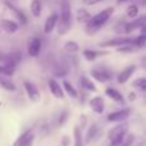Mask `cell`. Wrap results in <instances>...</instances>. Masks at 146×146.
Instances as JSON below:
<instances>
[{
    "label": "cell",
    "instance_id": "74e56055",
    "mask_svg": "<svg viewBox=\"0 0 146 146\" xmlns=\"http://www.w3.org/2000/svg\"><path fill=\"white\" fill-rule=\"evenodd\" d=\"M128 98H129V100H133V99H135V94H129Z\"/></svg>",
    "mask_w": 146,
    "mask_h": 146
},
{
    "label": "cell",
    "instance_id": "52a82bcc",
    "mask_svg": "<svg viewBox=\"0 0 146 146\" xmlns=\"http://www.w3.org/2000/svg\"><path fill=\"white\" fill-rule=\"evenodd\" d=\"M129 115H131V109L126 108V109H121V110L110 113L106 117V119H108V122H111V123H121V122L126 121Z\"/></svg>",
    "mask_w": 146,
    "mask_h": 146
},
{
    "label": "cell",
    "instance_id": "8fae6325",
    "mask_svg": "<svg viewBox=\"0 0 146 146\" xmlns=\"http://www.w3.org/2000/svg\"><path fill=\"white\" fill-rule=\"evenodd\" d=\"M0 28L7 33H15L19 30V25H18L15 21L8 19V18H3V19L0 21Z\"/></svg>",
    "mask_w": 146,
    "mask_h": 146
},
{
    "label": "cell",
    "instance_id": "d6a6232c",
    "mask_svg": "<svg viewBox=\"0 0 146 146\" xmlns=\"http://www.w3.org/2000/svg\"><path fill=\"white\" fill-rule=\"evenodd\" d=\"M67 118H68V111H67V110H63V111H62V114L59 115V119H58V126H59V127L63 126V124L66 123Z\"/></svg>",
    "mask_w": 146,
    "mask_h": 146
},
{
    "label": "cell",
    "instance_id": "ba28073f",
    "mask_svg": "<svg viewBox=\"0 0 146 146\" xmlns=\"http://www.w3.org/2000/svg\"><path fill=\"white\" fill-rule=\"evenodd\" d=\"M41 49H42V41H41L40 37H33L32 40L30 41L27 48V53L32 58H36L38 56V54L41 53Z\"/></svg>",
    "mask_w": 146,
    "mask_h": 146
},
{
    "label": "cell",
    "instance_id": "5bb4252c",
    "mask_svg": "<svg viewBox=\"0 0 146 146\" xmlns=\"http://www.w3.org/2000/svg\"><path fill=\"white\" fill-rule=\"evenodd\" d=\"M35 140L32 131H26L25 133H22L17 139V141L14 142V146H32V142Z\"/></svg>",
    "mask_w": 146,
    "mask_h": 146
},
{
    "label": "cell",
    "instance_id": "4fadbf2b",
    "mask_svg": "<svg viewBox=\"0 0 146 146\" xmlns=\"http://www.w3.org/2000/svg\"><path fill=\"white\" fill-rule=\"evenodd\" d=\"M88 105L96 114H103L104 109H105V103H104V99L101 96H94L92 99H90Z\"/></svg>",
    "mask_w": 146,
    "mask_h": 146
},
{
    "label": "cell",
    "instance_id": "f35d334b",
    "mask_svg": "<svg viewBox=\"0 0 146 146\" xmlns=\"http://www.w3.org/2000/svg\"><path fill=\"white\" fill-rule=\"evenodd\" d=\"M117 1H118V4H123V3L128 1V0H117Z\"/></svg>",
    "mask_w": 146,
    "mask_h": 146
},
{
    "label": "cell",
    "instance_id": "8992f818",
    "mask_svg": "<svg viewBox=\"0 0 146 146\" xmlns=\"http://www.w3.org/2000/svg\"><path fill=\"white\" fill-rule=\"evenodd\" d=\"M23 87H25V91L27 94L28 99L32 103H36V101L40 100L41 94L38 91V88L35 86V83H32L31 81H23Z\"/></svg>",
    "mask_w": 146,
    "mask_h": 146
},
{
    "label": "cell",
    "instance_id": "cb8c5ba5",
    "mask_svg": "<svg viewBox=\"0 0 146 146\" xmlns=\"http://www.w3.org/2000/svg\"><path fill=\"white\" fill-rule=\"evenodd\" d=\"M41 9H42V1L41 0H32L31 1L30 10L33 17H38L41 14Z\"/></svg>",
    "mask_w": 146,
    "mask_h": 146
},
{
    "label": "cell",
    "instance_id": "e0dca14e",
    "mask_svg": "<svg viewBox=\"0 0 146 146\" xmlns=\"http://www.w3.org/2000/svg\"><path fill=\"white\" fill-rule=\"evenodd\" d=\"M4 4H5V7H7L8 9L15 15V18H18L19 23H22V25H26V23H27V17L25 15V13H23L22 10H19L18 8H15L10 1H5Z\"/></svg>",
    "mask_w": 146,
    "mask_h": 146
},
{
    "label": "cell",
    "instance_id": "603a6c76",
    "mask_svg": "<svg viewBox=\"0 0 146 146\" xmlns=\"http://www.w3.org/2000/svg\"><path fill=\"white\" fill-rule=\"evenodd\" d=\"M69 73V67L66 63H58L56 67L54 68V74L56 77H66Z\"/></svg>",
    "mask_w": 146,
    "mask_h": 146
},
{
    "label": "cell",
    "instance_id": "836d02e7",
    "mask_svg": "<svg viewBox=\"0 0 146 146\" xmlns=\"http://www.w3.org/2000/svg\"><path fill=\"white\" fill-rule=\"evenodd\" d=\"M133 140H135L133 135H127V136L124 137V140H123V142H122L121 146H129L132 142H133Z\"/></svg>",
    "mask_w": 146,
    "mask_h": 146
},
{
    "label": "cell",
    "instance_id": "277c9868",
    "mask_svg": "<svg viewBox=\"0 0 146 146\" xmlns=\"http://www.w3.org/2000/svg\"><path fill=\"white\" fill-rule=\"evenodd\" d=\"M90 74L94 80L99 81L100 83H105L113 80V72L106 68H92L90 71Z\"/></svg>",
    "mask_w": 146,
    "mask_h": 146
},
{
    "label": "cell",
    "instance_id": "4dcf8cb0",
    "mask_svg": "<svg viewBox=\"0 0 146 146\" xmlns=\"http://www.w3.org/2000/svg\"><path fill=\"white\" fill-rule=\"evenodd\" d=\"M137 49L133 44H129V45H124V46H121V48L117 49V51L119 53H135Z\"/></svg>",
    "mask_w": 146,
    "mask_h": 146
},
{
    "label": "cell",
    "instance_id": "9a60e30c",
    "mask_svg": "<svg viewBox=\"0 0 146 146\" xmlns=\"http://www.w3.org/2000/svg\"><path fill=\"white\" fill-rule=\"evenodd\" d=\"M146 25V15H142L140 18H136L132 22L124 25V32L126 33H131L132 31H135L136 28H142Z\"/></svg>",
    "mask_w": 146,
    "mask_h": 146
},
{
    "label": "cell",
    "instance_id": "3957f363",
    "mask_svg": "<svg viewBox=\"0 0 146 146\" xmlns=\"http://www.w3.org/2000/svg\"><path fill=\"white\" fill-rule=\"evenodd\" d=\"M127 131H128V124L127 123H121L118 126L113 127L108 133L110 146H121L124 137L127 136Z\"/></svg>",
    "mask_w": 146,
    "mask_h": 146
},
{
    "label": "cell",
    "instance_id": "d590c367",
    "mask_svg": "<svg viewBox=\"0 0 146 146\" xmlns=\"http://www.w3.org/2000/svg\"><path fill=\"white\" fill-rule=\"evenodd\" d=\"M69 136H63V139H62V146H69Z\"/></svg>",
    "mask_w": 146,
    "mask_h": 146
},
{
    "label": "cell",
    "instance_id": "30bf717a",
    "mask_svg": "<svg viewBox=\"0 0 146 146\" xmlns=\"http://www.w3.org/2000/svg\"><path fill=\"white\" fill-rule=\"evenodd\" d=\"M49 90L50 92L55 96L56 99H64V88L60 86V83L55 80V78H49L48 80Z\"/></svg>",
    "mask_w": 146,
    "mask_h": 146
},
{
    "label": "cell",
    "instance_id": "60d3db41",
    "mask_svg": "<svg viewBox=\"0 0 146 146\" xmlns=\"http://www.w3.org/2000/svg\"><path fill=\"white\" fill-rule=\"evenodd\" d=\"M10 1H15V0H10Z\"/></svg>",
    "mask_w": 146,
    "mask_h": 146
},
{
    "label": "cell",
    "instance_id": "ffe728a7",
    "mask_svg": "<svg viewBox=\"0 0 146 146\" xmlns=\"http://www.w3.org/2000/svg\"><path fill=\"white\" fill-rule=\"evenodd\" d=\"M80 83H81V87H82L83 90L88 91V92H95V91H96L95 83H94L88 77H86V76H81Z\"/></svg>",
    "mask_w": 146,
    "mask_h": 146
},
{
    "label": "cell",
    "instance_id": "4316f807",
    "mask_svg": "<svg viewBox=\"0 0 146 146\" xmlns=\"http://www.w3.org/2000/svg\"><path fill=\"white\" fill-rule=\"evenodd\" d=\"M64 50L69 54H74L77 51H80V45L77 42H74V41H67L64 44Z\"/></svg>",
    "mask_w": 146,
    "mask_h": 146
},
{
    "label": "cell",
    "instance_id": "d6986e66",
    "mask_svg": "<svg viewBox=\"0 0 146 146\" xmlns=\"http://www.w3.org/2000/svg\"><path fill=\"white\" fill-rule=\"evenodd\" d=\"M76 18H77V21L80 23H85V25H87V23L91 21L92 15L90 14V12H88L86 8H80V9L77 10V13H76Z\"/></svg>",
    "mask_w": 146,
    "mask_h": 146
},
{
    "label": "cell",
    "instance_id": "d4e9b609",
    "mask_svg": "<svg viewBox=\"0 0 146 146\" xmlns=\"http://www.w3.org/2000/svg\"><path fill=\"white\" fill-rule=\"evenodd\" d=\"M63 88H64V91L67 92V95H68L69 98H73V99L78 98V91L73 87V85L71 82H68V81L64 80L63 81Z\"/></svg>",
    "mask_w": 146,
    "mask_h": 146
},
{
    "label": "cell",
    "instance_id": "484cf974",
    "mask_svg": "<svg viewBox=\"0 0 146 146\" xmlns=\"http://www.w3.org/2000/svg\"><path fill=\"white\" fill-rule=\"evenodd\" d=\"M98 135H99V127H98V124H91L90 126V128H88V131H87V135H86V142H91V141H94V140L98 137Z\"/></svg>",
    "mask_w": 146,
    "mask_h": 146
},
{
    "label": "cell",
    "instance_id": "44dd1931",
    "mask_svg": "<svg viewBox=\"0 0 146 146\" xmlns=\"http://www.w3.org/2000/svg\"><path fill=\"white\" fill-rule=\"evenodd\" d=\"M0 86H1L5 91H9V92H14V91L17 90L15 83L13 82L12 80H9L8 77H3V76H0Z\"/></svg>",
    "mask_w": 146,
    "mask_h": 146
},
{
    "label": "cell",
    "instance_id": "83f0119b",
    "mask_svg": "<svg viewBox=\"0 0 146 146\" xmlns=\"http://www.w3.org/2000/svg\"><path fill=\"white\" fill-rule=\"evenodd\" d=\"M73 135H74V146H83L82 141V133H81V128L76 126L73 129Z\"/></svg>",
    "mask_w": 146,
    "mask_h": 146
},
{
    "label": "cell",
    "instance_id": "8d00e7d4",
    "mask_svg": "<svg viewBox=\"0 0 146 146\" xmlns=\"http://www.w3.org/2000/svg\"><path fill=\"white\" fill-rule=\"evenodd\" d=\"M4 71H5L4 64H0V76H4Z\"/></svg>",
    "mask_w": 146,
    "mask_h": 146
},
{
    "label": "cell",
    "instance_id": "e575fe53",
    "mask_svg": "<svg viewBox=\"0 0 146 146\" xmlns=\"http://www.w3.org/2000/svg\"><path fill=\"white\" fill-rule=\"evenodd\" d=\"M100 1H103V0H82V3L85 5H95Z\"/></svg>",
    "mask_w": 146,
    "mask_h": 146
},
{
    "label": "cell",
    "instance_id": "7a4b0ae2",
    "mask_svg": "<svg viewBox=\"0 0 146 146\" xmlns=\"http://www.w3.org/2000/svg\"><path fill=\"white\" fill-rule=\"evenodd\" d=\"M72 27V8L68 0H63L60 4V15L58 22V33L66 35Z\"/></svg>",
    "mask_w": 146,
    "mask_h": 146
},
{
    "label": "cell",
    "instance_id": "6da1fadb",
    "mask_svg": "<svg viewBox=\"0 0 146 146\" xmlns=\"http://www.w3.org/2000/svg\"><path fill=\"white\" fill-rule=\"evenodd\" d=\"M113 13H114V8L109 7V8L103 9L100 13H98V14H95L91 18L90 22H88L87 25H85V32L87 33V35H95V33L98 32L99 30H101V28L105 26V23L110 19Z\"/></svg>",
    "mask_w": 146,
    "mask_h": 146
},
{
    "label": "cell",
    "instance_id": "ac0fdd59",
    "mask_svg": "<svg viewBox=\"0 0 146 146\" xmlns=\"http://www.w3.org/2000/svg\"><path fill=\"white\" fill-rule=\"evenodd\" d=\"M105 95L109 96V98L111 99V100H114L115 103H119V104H124V98L123 95H122L121 92H119L118 90H115V88L113 87H108L105 90Z\"/></svg>",
    "mask_w": 146,
    "mask_h": 146
},
{
    "label": "cell",
    "instance_id": "2e32d148",
    "mask_svg": "<svg viewBox=\"0 0 146 146\" xmlns=\"http://www.w3.org/2000/svg\"><path fill=\"white\" fill-rule=\"evenodd\" d=\"M135 71H136V66H129V67H127V68H124L123 71L118 74V77H117V82L121 83V85L126 83L127 81L131 78V76L135 73Z\"/></svg>",
    "mask_w": 146,
    "mask_h": 146
},
{
    "label": "cell",
    "instance_id": "5b68a950",
    "mask_svg": "<svg viewBox=\"0 0 146 146\" xmlns=\"http://www.w3.org/2000/svg\"><path fill=\"white\" fill-rule=\"evenodd\" d=\"M133 41H135V38L117 37V38H111V40L103 41V42H100V48H121V46L133 44Z\"/></svg>",
    "mask_w": 146,
    "mask_h": 146
},
{
    "label": "cell",
    "instance_id": "1f68e13d",
    "mask_svg": "<svg viewBox=\"0 0 146 146\" xmlns=\"http://www.w3.org/2000/svg\"><path fill=\"white\" fill-rule=\"evenodd\" d=\"M132 86L136 88H140L142 91H146V78H139L132 83Z\"/></svg>",
    "mask_w": 146,
    "mask_h": 146
},
{
    "label": "cell",
    "instance_id": "7c38bea8",
    "mask_svg": "<svg viewBox=\"0 0 146 146\" xmlns=\"http://www.w3.org/2000/svg\"><path fill=\"white\" fill-rule=\"evenodd\" d=\"M59 22V15L56 13H51L48 18H46L45 23H44V33H51L54 28L58 26Z\"/></svg>",
    "mask_w": 146,
    "mask_h": 146
},
{
    "label": "cell",
    "instance_id": "7402d4cb",
    "mask_svg": "<svg viewBox=\"0 0 146 146\" xmlns=\"http://www.w3.org/2000/svg\"><path fill=\"white\" fill-rule=\"evenodd\" d=\"M82 54H83V58L87 62H94L98 56L105 55L106 51H95V50H91V49H86V50H83Z\"/></svg>",
    "mask_w": 146,
    "mask_h": 146
},
{
    "label": "cell",
    "instance_id": "ab89813d",
    "mask_svg": "<svg viewBox=\"0 0 146 146\" xmlns=\"http://www.w3.org/2000/svg\"><path fill=\"white\" fill-rule=\"evenodd\" d=\"M140 3H141V5H146V0H140Z\"/></svg>",
    "mask_w": 146,
    "mask_h": 146
},
{
    "label": "cell",
    "instance_id": "f1b7e54d",
    "mask_svg": "<svg viewBox=\"0 0 146 146\" xmlns=\"http://www.w3.org/2000/svg\"><path fill=\"white\" fill-rule=\"evenodd\" d=\"M126 14H127V17L128 18H136L137 15H139V7L135 5V4L129 5V7L127 8V10H126Z\"/></svg>",
    "mask_w": 146,
    "mask_h": 146
},
{
    "label": "cell",
    "instance_id": "9c48e42d",
    "mask_svg": "<svg viewBox=\"0 0 146 146\" xmlns=\"http://www.w3.org/2000/svg\"><path fill=\"white\" fill-rule=\"evenodd\" d=\"M22 60V54L21 51H10L7 55H4V59H3V64L5 66H10V67H17V64L21 63Z\"/></svg>",
    "mask_w": 146,
    "mask_h": 146
},
{
    "label": "cell",
    "instance_id": "f546056e",
    "mask_svg": "<svg viewBox=\"0 0 146 146\" xmlns=\"http://www.w3.org/2000/svg\"><path fill=\"white\" fill-rule=\"evenodd\" d=\"M133 45L136 46V48H140V49L146 48V35H142V33H141L139 37L135 38Z\"/></svg>",
    "mask_w": 146,
    "mask_h": 146
}]
</instances>
